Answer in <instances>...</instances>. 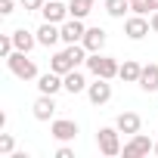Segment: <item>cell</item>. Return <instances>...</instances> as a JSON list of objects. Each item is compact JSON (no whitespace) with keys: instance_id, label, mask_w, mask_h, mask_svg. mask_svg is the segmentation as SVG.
Here are the masks:
<instances>
[{"instance_id":"5b68a950","label":"cell","mask_w":158,"mask_h":158,"mask_svg":"<svg viewBox=\"0 0 158 158\" xmlns=\"http://www.w3.org/2000/svg\"><path fill=\"white\" fill-rule=\"evenodd\" d=\"M40 16H44V22H56V25L71 19V13H68V6L62 3V0H47V3L40 6Z\"/></svg>"},{"instance_id":"cb8c5ba5","label":"cell","mask_w":158,"mask_h":158,"mask_svg":"<svg viewBox=\"0 0 158 158\" xmlns=\"http://www.w3.org/2000/svg\"><path fill=\"white\" fill-rule=\"evenodd\" d=\"M44 3H47V0H22V6H25V10H40Z\"/></svg>"},{"instance_id":"7c38bea8","label":"cell","mask_w":158,"mask_h":158,"mask_svg":"<svg viewBox=\"0 0 158 158\" xmlns=\"http://www.w3.org/2000/svg\"><path fill=\"white\" fill-rule=\"evenodd\" d=\"M31 109H34V118H37V121H50V118L56 115V99H53L50 93H40Z\"/></svg>"},{"instance_id":"2e32d148","label":"cell","mask_w":158,"mask_h":158,"mask_svg":"<svg viewBox=\"0 0 158 158\" xmlns=\"http://www.w3.org/2000/svg\"><path fill=\"white\" fill-rule=\"evenodd\" d=\"M62 81H65V90H68L71 96L87 90V77H84L81 71H77V68H74V71H68V74H62Z\"/></svg>"},{"instance_id":"603a6c76","label":"cell","mask_w":158,"mask_h":158,"mask_svg":"<svg viewBox=\"0 0 158 158\" xmlns=\"http://www.w3.org/2000/svg\"><path fill=\"white\" fill-rule=\"evenodd\" d=\"M130 13H136V16H146V13H149L146 0H130Z\"/></svg>"},{"instance_id":"7a4b0ae2","label":"cell","mask_w":158,"mask_h":158,"mask_svg":"<svg viewBox=\"0 0 158 158\" xmlns=\"http://www.w3.org/2000/svg\"><path fill=\"white\" fill-rule=\"evenodd\" d=\"M87 68H90V74H96V77H106V81H112V77H118V62L112 59V56H102V53H90L87 56Z\"/></svg>"},{"instance_id":"d4e9b609","label":"cell","mask_w":158,"mask_h":158,"mask_svg":"<svg viewBox=\"0 0 158 158\" xmlns=\"http://www.w3.org/2000/svg\"><path fill=\"white\" fill-rule=\"evenodd\" d=\"M56 158H74V152H71L68 146H59V149H56Z\"/></svg>"},{"instance_id":"30bf717a","label":"cell","mask_w":158,"mask_h":158,"mask_svg":"<svg viewBox=\"0 0 158 158\" xmlns=\"http://www.w3.org/2000/svg\"><path fill=\"white\" fill-rule=\"evenodd\" d=\"M50 133H53L59 143H68V139H74L81 130H77V124H74V121H68V118H56V121H53V127H50Z\"/></svg>"},{"instance_id":"6da1fadb","label":"cell","mask_w":158,"mask_h":158,"mask_svg":"<svg viewBox=\"0 0 158 158\" xmlns=\"http://www.w3.org/2000/svg\"><path fill=\"white\" fill-rule=\"evenodd\" d=\"M6 65H10V71L19 77V81H34V77H40L34 59H28V53H22V50H16L13 56H6Z\"/></svg>"},{"instance_id":"484cf974","label":"cell","mask_w":158,"mask_h":158,"mask_svg":"<svg viewBox=\"0 0 158 158\" xmlns=\"http://www.w3.org/2000/svg\"><path fill=\"white\" fill-rule=\"evenodd\" d=\"M13 13V0H0V16H10Z\"/></svg>"},{"instance_id":"8992f818","label":"cell","mask_w":158,"mask_h":158,"mask_svg":"<svg viewBox=\"0 0 158 158\" xmlns=\"http://www.w3.org/2000/svg\"><path fill=\"white\" fill-rule=\"evenodd\" d=\"M87 99H90L93 106H106V102L112 99V84L106 81V77H96L93 84H87Z\"/></svg>"},{"instance_id":"9c48e42d","label":"cell","mask_w":158,"mask_h":158,"mask_svg":"<svg viewBox=\"0 0 158 158\" xmlns=\"http://www.w3.org/2000/svg\"><path fill=\"white\" fill-rule=\"evenodd\" d=\"M84 34H87L84 19H65V22H62V40H65V44H81Z\"/></svg>"},{"instance_id":"f1b7e54d","label":"cell","mask_w":158,"mask_h":158,"mask_svg":"<svg viewBox=\"0 0 158 158\" xmlns=\"http://www.w3.org/2000/svg\"><path fill=\"white\" fill-rule=\"evenodd\" d=\"M152 152H155V155H158V143H155V149H152Z\"/></svg>"},{"instance_id":"ffe728a7","label":"cell","mask_w":158,"mask_h":158,"mask_svg":"<svg viewBox=\"0 0 158 158\" xmlns=\"http://www.w3.org/2000/svg\"><path fill=\"white\" fill-rule=\"evenodd\" d=\"M106 13L112 19H124V13H130V0H106Z\"/></svg>"},{"instance_id":"ba28073f","label":"cell","mask_w":158,"mask_h":158,"mask_svg":"<svg viewBox=\"0 0 158 158\" xmlns=\"http://www.w3.org/2000/svg\"><path fill=\"white\" fill-rule=\"evenodd\" d=\"M34 34H37V44H40V47H56V44L62 40V25H56V22H44Z\"/></svg>"},{"instance_id":"e0dca14e","label":"cell","mask_w":158,"mask_h":158,"mask_svg":"<svg viewBox=\"0 0 158 158\" xmlns=\"http://www.w3.org/2000/svg\"><path fill=\"white\" fill-rule=\"evenodd\" d=\"M13 44H16V50L31 53L34 44H37V34H31V31H25V28H16V31H13Z\"/></svg>"},{"instance_id":"52a82bcc","label":"cell","mask_w":158,"mask_h":158,"mask_svg":"<svg viewBox=\"0 0 158 158\" xmlns=\"http://www.w3.org/2000/svg\"><path fill=\"white\" fill-rule=\"evenodd\" d=\"M149 31H152V22H149L146 16H136V13H133V16L124 22V34H127L130 40H143Z\"/></svg>"},{"instance_id":"4316f807","label":"cell","mask_w":158,"mask_h":158,"mask_svg":"<svg viewBox=\"0 0 158 158\" xmlns=\"http://www.w3.org/2000/svg\"><path fill=\"white\" fill-rule=\"evenodd\" d=\"M149 22H152V31H155V34H158V10H155V13H152V19H149Z\"/></svg>"},{"instance_id":"83f0119b","label":"cell","mask_w":158,"mask_h":158,"mask_svg":"<svg viewBox=\"0 0 158 158\" xmlns=\"http://www.w3.org/2000/svg\"><path fill=\"white\" fill-rule=\"evenodd\" d=\"M146 6H149V10L155 13V10H158V0H146Z\"/></svg>"},{"instance_id":"4fadbf2b","label":"cell","mask_w":158,"mask_h":158,"mask_svg":"<svg viewBox=\"0 0 158 158\" xmlns=\"http://www.w3.org/2000/svg\"><path fill=\"white\" fill-rule=\"evenodd\" d=\"M115 127H118L121 133L133 136V133H139V127H143V118H139L136 112H121V115H118V121H115Z\"/></svg>"},{"instance_id":"7402d4cb","label":"cell","mask_w":158,"mask_h":158,"mask_svg":"<svg viewBox=\"0 0 158 158\" xmlns=\"http://www.w3.org/2000/svg\"><path fill=\"white\" fill-rule=\"evenodd\" d=\"M13 136L10 133H0V155H13Z\"/></svg>"},{"instance_id":"3957f363","label":"cell","mask_w":158,"mask_h":158,"mask_svg":"<svg viewBox=\"0 0 158 158\" xmlns=\"http://www.w3.org/2000/svg\"><path fill=\"white\" fill-rule=\"evenodd\" d=\"M118 127H99V133H96V146H99V152L106 155V158H115V155H121V139H118Z\"/></svg>"},{"instance_id":"5bb4252c","label":"cell","mask_w":158,"mask_h":158,"mask_svg":"<svg viewBox=\"0 0 158 158\" xmlns=\"http://www.w3.org/2000/svg\"><path fill=\"white\" fill-rule=\"evenodd\" d=\"M146 93H155L158 90V62H149L143 65V74H139V81H136Z\"/></svg>"},{"instance_id":"9a60e30c","label":"cell","mask_w":158,"mask_h":158,"mask_svg":"<svg viewBox=\"0 0 158 158\" xmlns=\"http://www.w3.org/2000/svg\"><path fill=\"white\" fill-rule=\"evenodd\" d=\"M81 44L87 47V53H102V47H106V31H102V28H87V34H84Z\"/></svg>"},{"instance_id":"d6986e66","label":"cell","mask_w":158,"mask_h":158,"mask_svg":"<svg viewBox=\"0 0 158 158\" xmlns=\"http://www.w3.org/2000/svg\"><path fill=\"white\" fill-rule=\"evenodd\" d=\"M90 10H93V0H68L71 19H84V16H90Z\"/></svg>"},{"instance_id":"44dd1931","label":"cell","mask_w":158,"mask_h":158,"mask_svg":"<svg viewBox=\"0 0 158 158\" xmlns=\"http://www.w3.org/2000/svg\"><path fill=\"white\" fill-rule=\"evenodd\" d=\"M16 53V44H13V34H3V37H0V56H13Z\"/></svg>"},{"instance_id":"ac0fdd59","label":"cell","mask_w":158,"mask_h":158,"mask_svg":"<svg viewBox=\"0 0 158 158\" xmlns=\"http://www.w3.org/2000/svg\"><path fill=\"white\" fill-rule=\"evenodd\" d=\"M139 74H143V65L133 62V59H124V65L118 68V77H121V81H127V84H136Z\"/></svg>"},{"instance_id":"277c9868","label":"cell","mask_w":158,"mask_h":158,"mask_svg":"<svg viewBox=\"0 0 158 158\" xmlns=\"http://www.w3.org/2000/svg\"><path fill=\"white\" fill-rule=\"evenodd\" d=\"M152 149H155V143H152L146 133H133L130 143L121 149V155H124V158H139V155H149Z\"/></svg>"},{"instance_id":"8fae6325","label":"cell","mask_w":158,"mask_h":158,"mask_svg":"<svg viewBox=\"0 0 158 158\" xmlns=\"http://www.w3.org/2000/svg\"><path fill=\"white\" fill-rule=\"evenodd\" d=\"M37 90H40V93H50V96H56L59 90H65L62 74H56V71L50 68L47 74H40V77H37Z\"/></svg>"}]
</instances>
